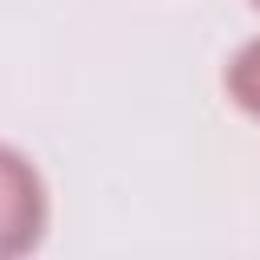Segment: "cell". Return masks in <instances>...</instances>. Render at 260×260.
<instances>
[{
	"instance_id": "3957f363",
	"label": "cell",
	"mask_w": 260,
	"mask_h": 260,
	"mask_svg": "<svg viewBox=\"0 0 260 260\" xmlns=\"http://www.w3.org/2000/svg\"><path fill=\"white\" fill-rule=\"evenodd\" d=\"M248 4H252V8H256V12H260V0H248Z\"/></svg>"
},
{
	"instance_id": "7a4b0ae2",
	"label": "cell",
	"mask_w": 260,
	"mask_h": 260,
	"mask_svg": "<svg viewBox=\"0 0 260 260\" xmlns=\"http://www.w3.org/2000/svg\"><path fill=\"white\" fill-rule=\"evenodd\" d=\"M223 89L228 98L260 122V37L244 41L232 57H228V69H223Z\"/></svg>"
},
{
	"instance_id": "6da1fadb",
	"label": "cell",
	"mask_w": 260,
	"mask_h": 260,
	"mask_svg": "<svg viewBox=\"0 0 260 260\" xmlns=\"http://www.w3.org/2000/svg\"><path fill=\"white\" fill-rule=\"evenodd\" d=\"M49 191L28 154L0 142V260H16L45 240Z\"/></svg>"
}]
</instances>
